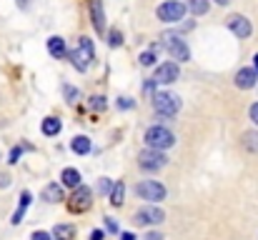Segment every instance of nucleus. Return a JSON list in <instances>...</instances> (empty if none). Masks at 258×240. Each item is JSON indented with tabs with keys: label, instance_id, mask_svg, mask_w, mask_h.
<instances>
[{
	"label": "nucleus",
	"instance_id": "f257e3e1",
	"mask_svg": "<svg viewBox=\"0 0 258 240\" xmlns=\"http://www.w3.org/2000/svg\"><path fill=\"white\" fill-rule=\"evenodd\" d=\"M146 143L153 150H168L171 145H175V135L163 125H153L146 130Z\"/></svg>",
	"mask_w": 258,
	"mask_h": 240
},
{
	"label": "nucleus",
	"instance_id": "f03ea898",
	"mask_svg": "<svg viewBox=\"0 0 258 240\" xmlns=\"http://www.w3.org/2000/svg\"><path fill=\"white\" fill-rule=\"evenodd\" d=\"M93 55H95V50H93V43H90V38H78V45H76V50H71L68 53V58H71V63L83 73L88 70V65H90V60H93Z\"/></svg>",
	"mask_w": 258,
	"mask_h": 240
},
{
	"label": "nucleus",
	"instance_id": "7ed1b4c3",
	"mask_svg": "<svg viewBox=\"0 0 258 240\" xmlns=\"http://www.w3.org/2000/svg\"><path fill=\"white\" fill-rule=\"evenodd\" d=\"M153 108H156L158 115L173 118V115L180 110V98L173 95V93H156V95H153Z\"/></svg>",
	"mask_w": 258,
	"mask_h": 240
},
{
	"label": "nucleus",
	"instance_id": "20e7f679",
	"mask_svg": "<svg viewBox=\"0 0 258 240\" xmlns=\"http://www.w3.org/2000/svg\"><path fill=\"white\" fill-rule=\"evenodd\" d=\"M136 195H141L148 203H158V200L166 198V188L158 180H143V183L136 185Z\"/></svg>",
	"mask_w": 258,
	"mask_h": 240
},
{
	"label": "nucleus",
	"instance_id": "39448f33",
	"mask_svg": "<svg viewBox=\"0 0 258 240\" xmlns=\"http://www.w3.org/2000/svg\"><path fill=\"white\" fill-rule=\"evenodd\" d=\"M163 40H166V50H168V55L175 58L178 63H185V60L190 58V50H188L185 40H183V38H178L175 33H166V35H163Z\"/></svg>",
	"mask_w": 258,
	"mask_h": 240
},
{
	"label": "nucleus",
	"instance_id": "423d86ee",
	"mask_svg": "<svg viewBox=\"0 0 258 240\" xmlns=\"http://www.w3.org/2000/svg\"><path fill=\"white\" fill-rule=\"evenodd\" d=\"M166 163H168V158H166V153H163V150L146 148V150L138 155V165H141L143 170H148V173H153V170H161Z\"/></svg>",
	"mask_w": 258,
	"mask_h": 240
},
{
	"label": "nucleus",
	"instance_id": "0eeeda50",
	"mask_svg": "<svg viewBox=\"0 0 258 240\" xmlns=\"http://www.w3.org/2000/svg\"><path fill=\"white\" fill-rule=\"evenodd\" d=\"M183 15H185V5L178 0H166L158 8V18L163 23H178V20H183Z\"/></svg>",
	"mask_w": 258,
	"mask_h": 240
},
{
	"label": "nucleus",
	"instance_id": "6e6552de",
	"mask_svg": "<svg viewBox=\"0 0 258 240\" xmlns=\"http://www.w3.org/2000/svg\"><path fill=\"white\" fill-rule=\"evenodd\" d=\"M90 203H93V193H90V188L78 185V188L73 190V195H71L68 208H71L73 213H86L88 208H90Z\"/></svg>",
	"mask_w": 258,
	"mask_h": 240
},
{
	"label": "nucleus",
	"instance_id": "1a4fd4ad",
	"mask_svg": "<svg viewBox=\"0 0 258 240\" xmlns=\"http://www.w3.org/2000/svg\"><path fill=\"white\" fill-rule=\"evenodd\" d=\"M163 220H166V213H163L161 208H156V205L141 208V210L133 215V223H138V225H158V223H163Z\"/></svg>",
	"mask_w": 258,
	"mask_h": 240
},
{
	"label": "nucleus",
	"instance_id": "9d476101",
	"mask_svg": "<svg viewBox=\"0 0 258 240\" xmlns=\"http://www.w3.org/2000/svg\"><path fill=\"white\" fill-rule=\"evenodd\" d=\"M180 75V68L178 63H163L156 68V75H153V83H161V85H168V83H175Z\"/></svg>",
	"mask_w": 258,
	"mask_h": 240
},
{
	"label": "nucleus",
	"instance_id": "9b49d317",
	"mask_svg": "<svg viewBox=\"0 0 258 240\" xmlns=\"http://www.w3.org/2000/svg\"><path fill=\"white\" fill-rule=\"evenodd\" d=\"M228 30L236 35V38H248L251 35V20L246 15H231L228 18Z\"/></svg>",
	"mask_w": 258,
	"mask_h": 240
},
{
	"label": "nucleus",
	"instance_id": "f8f14e48",
	"mask_svg": "<svg viewBox=\"0 0 258 240\" xmlns=\"http://www.w3.org/2000/svg\"><path fill=\"white\" fill-rule=\"evenodd\" d=\"M256 80H258V73L253 68H241L238 73H236V85L241 88V90H251V88H256Z\"/></svg>",
	"mask_w": 258,
	"mask_h": 240
},
{
	"label": "nucleus",
	"instance_id": "ddd939ff",
	"mask_svg": "<svg viewBox=\"0 0 258 240\" xmlns=\"http://www.w3.org/2000/svg\"><path fill=\"white\" fill-rule=\"evenodd\" d=\"M90 13H93V28H95L98 33H103V30H105V15H103V5H100V0H93Z\"/></svg>",
	"mask_w": 258,
	"mask_h": 240
},
{
	"label": "nucleus",
	"instance_id": "4468645a",
	"mask_svg": "<svg viewBox=\"0 0 258 240\" xmlns=\"http://www.w3.org/2000/svg\"><path fill=\"white\" fill-rule=\"evenodd\" d=\"M48 53H50L53 58H66V55H68V50H66V40L58 38V35L50 38V40H48Z\"/></svg>",
	"mask_w": 258,
	"mask_h": 240
},
{
	"label": "nucleus",
	"instance_id": "2eb2a0df",
	"mask_svg": "<svg viewBox=\"0 0 258 240\" xmlns=\"http://www.w3.org/2000/svg\"><path fill=\"white\" fill-rule=\"evenodd\" d=\"M43 200H45V203H60V200H63V188L55 185V183L45 185V188H43Z\"/></svg>",
	"mask_w": 258,
	"mask_h": 240
},
{
	"label": "nucleus",
	"instance_id": "dca6fc26",
	"mask_svg": "<svg viewBox=\"0 0 258 240\" xmlns=\"http://www.w3.org/2000/svg\"><path fill=\"white\" fill-rule=\"evenodd\" d=\"M60 180H63V185H68V188H78L81 185V173L76 170V168H66L63 170V175H60Z\"/></svg>",
	"mask_w": 258,
	"mask_h": 240
},
{
	"label": "nucleus",
	"instance_id": "f3484780",
	"mask_svg": "<svg viewBox=\"0 0 258 240\" xmlns=\"http://www.w3.org/2000/svg\"><path fill=\"white\" fill-rule=\"evenodd\" d=\"M123 200H125V185L118 180V183L110 188V205L118 208V205H123Z\"/></svg>",
	"mask_w": 258,
	"mask_h": 240
},
{
	"label": "nucleus",
	"instance_id": "a211bd4d",
	"mask_svg": "<svg viewBox=\"0 0 258 240\" xmlns=\"http://www.w3.org/2000/svg\"><path fill=\"white\" fill-rule=\"evenodd\" d=\"M71 148H73V153H78V155H88V153H90V140H88L86 135H78V138H73Z\"/></svg>",
	"mask_w": 258,
	"mask_h": 240
},
{
	"label": "nucleus",
	"instance_id": "6ab92c4d",
	"mask_svg": "<svg viewBox=\"0 0 258 240\" xmlns=\"http://www.w3.org/2000/svg\"><path fill=\"white\" fill-rule=\"evenodd\" d=\"M55 240H73L76 235V225H55V230L50 233Z\"/></svg>",
	"mask_w": 258,
	"mask_h": 240
},
{
	"label": "nucleus",
	"instance_id": "aec40b11",
	"mask_svg": "<svg viewBox=\"0 0 258 240\" xmlns=\"http://www.w3.org/2000/svg\"><path fill=\"white\" fill-rule=\"evenodd\" d=\"M60 128H63V125H60V120H58V118H45V120H43V133H45L48 138L58 135V133H60Z\"/></svg>",
	"mask_w": 258,
	"mask_h": 240
},
{
	"label": "nucleus",
	"instance_id": "412c9836",
	"mask_svg": "<svg viewBox=\"0 0 258 240\" xmlns=\"http://www.w3.org/2000/svg\"><path fill=\"white\" fill-rule=\"evenodd\" d=\"M243 148H246L248 153H258V130L243 133Z\"/></svg>",
	"mask_w": 258,
	"mask_h": 240
},
{
	"label": "nucleus",
	"instance_id": "4be33fe9",
	"mask_svg": "<svg viewBox=\"0 0 258 240\" xmlns=\"http://www.w3.org/2000/svg\"><path fill=\"white\" fill-rule=\"evenodd\" d=\"M185 10H190L193 15H206L208 13V0H188Z\"/></svg>",
	"mask_w": 258,
	"mask_h": 240
},
{
	"label": "nucleus",
	"instance_id": "5701e85b",
	"mask_svg": "<svg viewBox=\"0 0 258 240\" xmlns=\"http://www.w3.org/2000/svg\"><path fill=\"white\" fill-rule=\"evenodd\" d=\"M28 205H30V193H23V195H20V208H18V213L13 215V223H20V220H23Z\"/></svg>",
	"mask_w": 258,
	"mask_h": 240
},
{
	"label": "nucleus",
	"instance_id": "b1692460",
	"mask_svg": "<svg viewBox=\"0 0 258 240\" xmlns=\"http://www.w3.org/2000/svg\"><path fill=\"white\" fill-rule=\"evenodd\" d=\"M156 55H158V45H153L151 50H146V53L141 55V65H153V63H156Z\"/></svg>",
	"mask_w": 258,
	"mask_h": 240
},
{
	"label": "nucleus",
	"instance_id": "393cba45",
	"mask_svg": "<svg viewBox=\"0 0 258 240\" xmlns=\"http://www.w3.org/2000/svg\"><path fill=\"white\" fill-rule=\"evenodd\" d=\"M63 90H66V100H68L71 105H76V103H78V98H81V93H78V88H73V85H66Z\"/></svg>",
	"mask_w": 258,
	"mask_h": 240
},
{
	"label": "nucleus",
	"instance_id": "a878e982",
	"mask_svg": "<svg viewBox=\"0 0 258 240\" xmlns=\"http://www.w3.org/2000/svg\"><path fill=\"white\" fill-rule=\"evenodd\" d=\"M120 43H123V33H120V30H110V33H108V45H110V48H118Z\"/></svg>",
	"mask_w": 258,
	"mask_h": 240
},
{
	"label": "nucleus",
	"instance_id": "bb28decb",
	"mask_svg": "<svg viewBox=\"0 0 258 240\" xmlns=\"http://www.w3.org/2000/svg\"><path fill=\"white\" fill-rule=\"evenodd\" d=\"M90 108H93V110H103V108H105V98H103V95H93V98H90Z\"/></svg>",
	"mask_w": 258,
	"mask_h": 240
},
{
	"label": "nucleus",
	"instance_id": "cd10ccee",
	"mask_svg": "<svg viewBox=\"0 0 258 240\" xmlns=\"http://www.w3.org/2000/svg\"><path fill=\"white\" fill-rule=\"evenodd\" d=\"M110 188H113V183L108 178H100V193H110Z\"/></svg>",
	"mask_w": 258,
	"mask_h": 240
},
{
	"label": "nucleus",
	"instance_id": "c85d7f7f",
	"mask_svg": "<svg viewBox=\"0 0 258 240\" xmlns=\"http://www.w3.org/2000/svg\"><path fill=\"white\" fill-rule=\"evenodd\" d=\"M30 240H53L50 233H43V230H38V233H33V238Z\"/></svg>",
	"mask_w": 258,
	"mask_h": 240
},
{
	"label": "nucleus",
	"instance_id": "c756f323",
	"mask_svg": "<svg viewBox=\"0 0 258 240\" xmlns=\"http://www.w3.org/2000/svg\"><path fill=\"white\" fill-rule=\"evenodd\" d=\"M105 228H108L110 233H118V223H115L113 218H105Z\"/></svg>",
	"mask_w": 258,
	"mask_h": 240
},
{
	"label": "nucleus",
	"instance_id": "7c9ffc66",
	"mask_svg": "<svg viewBox=\"0 0 258 240\" xmlns=\"http://www.w3.org/2000/svg\"><path fill=\"white\" fill-rule=\"evenodd\" d=\"M251 120L258 125V103H253V105H251Z\"/></svg>",
	"mask_w": 258,
	"mask_h": 240
},
{
	"label": "nucleus",
	"instance_id": "2f4dec72",
	"mask_svg": "<svg viewBox=\"0 0 258 240\" xmlns=\"http://www.w3.org/2000/svg\"><path fill=\"white\" fill-rule=\"evenodd\" d=\"M118 105H120L123 110H128V108L133 105V100H131V98H120V103H118Z\"/></svg>",
	"mask_w": 258,
	"mask_h": 240
},
{
	"label": "nucleus",
	"instance_id": "473e14b6",
	"mask_svg": "<svg viewBox=\"0 0 258 240\" xmlns=\"http://www.w3.org/2000/svg\"><path fill=\"white\" fill-rule=\"evenodd\" d=\"M8 185H10V175L0 173V188H8Z\"/></svg>",
	"mask_w": 258,
	"mask_h": 240
},
{
	"label": "nucleus",
	"instance_id": "72a5a7b5",
	"mask_svg": "<svg viewBox=\"0 0 258 240\" xmlns=\"http://www.w3.org/2000/svg\"><path fill=\"white\" fill-rule=\"evenodd\" d=\"M18 158H20V148H13L10 150V163H18Z\"/></svg>",
	"mask_w": 258,
	"mask_h": 240
},
{
	"label": "nucleus",
	"instance_id": "f704fd0d",
	"mask_svg": "<svg viewBox=\"0 0 258 240\" xmlns=\"http://www.w3.org/2000/svg\"><path fill=\"white\" fill-rule=\"evenodd\" d=\"M90 240H103V230H93V233H90Z\"/></svg>",
	"mask_w": 258,
	"mask_h": 240
},
{
	"label": "nucleus",
	"instance_id": "c9c22d12",
	"mask_svg": "<svg viewBox=\"0 0 258 240\" xmlns=\"http://www.w3.org/2000/svg\"><path fill=\"white\" fill-rule=\"evenodd\" d=\"M146 240H163V235H161V233H148Z\"/></svg>",
	"mask_w": 258,
	"mask_h": 240
},
{
	"label": "nucleus",
	"instance_id": "e433bc0d",
	"mask_svg": "<svg viewBox=\"0 0 258 240\" xmlns=\"http://www.w3.org/2000/svg\"><path fill=\"white\" fill-rule=\"evenodd\" d=\"M120 240H136V235H133V233H123V235H120Z\"/></svg>",
	"mask_w": 258,
	"mask_h": 240
},
{
	"label": "nucleus",
	"instance_id": "4c0bfd02",
	"mask_svg": "<svg viewBox=\"0 0 258 240\" xmlns=\"http://www.w3.org/2000/svg\"><path fill=\"white\" fill-rule=\"evenodd\" d=\"M253 70H256V73H258V55H256V58H253Z\"/></svg>",
	"mask_w": 258,
	"mask_h": 240
},
{
	"label": "nucleus",
	"instance_id": "58836bf2",
	"mask_svg": "<svg viewBox=\"0 0 258 240\" xmlns=\"http://www.w3.org/2000/svg\"><path fill=\"white\" fill-rule=\"evenodd\" d=\"M216 3H218V5H226V3H228V0H216Z\"/></svg>",
	"mask_w": 258,
	"mask_h": 240
}]
</instances>
